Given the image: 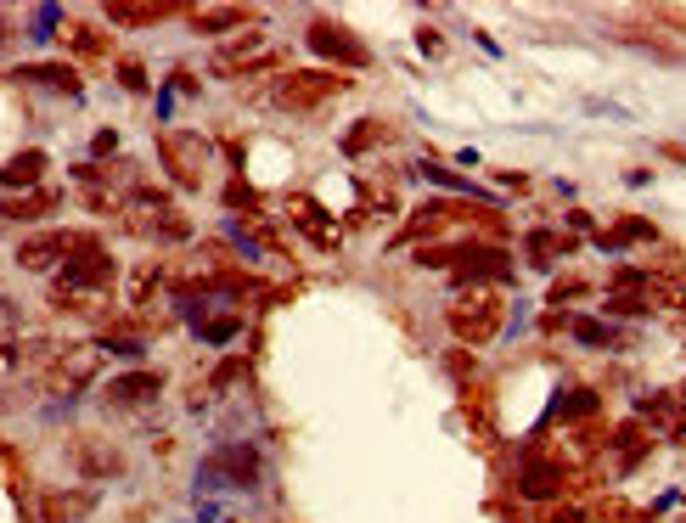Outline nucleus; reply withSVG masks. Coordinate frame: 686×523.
I'll return each instance as SVG.
<instances>
[{"label":"nucleus","mask_w":686,"mask_h":523,"mask_svg":"<svg viewBox=\"0 0 686 523\" xmlns=\"http://www.w3.org/2000/svg\"><path fill=\"white\" fill-rule=\"evenodd\" d=\"M506 293L501 288H456V299H451V310H445V326L456 332V343H467V349H484V343H495L501 332H506Z\"/></svg>","instance_id":"f257e3e1"},{"label":"nucleus","mask_w":686,"mask_h":523,"mask_svg":"<svg viewBox=\"0 0 686 523\" xmlns=\"http://www.w3.org/2000/svg\"><path fill=\"white\" fill-rule=\"evenodd\" d=\"M343 91H350V79H343V73L293 68V73H282V79L271 84V91H265V102H271V108H282V113H315V108L337 102Z\"/></svg>","instance_id":"f03ea898"},{"label":"nucleus","mask_w":686,"mask_h":523,"mask_svg":"<svg viewBox=\"0 0 686 523\" xmlns=\"http://www.w3.org/2000/svg\"><path fill=\"white\" fill-rule=\"evenodd\" d=\"M113 282H119V259L102 248V237L68 253V265L57 271V288H84V293H113Z\"/></svg>","instance_id":"7ed1b4c3"},{"label":"nucleus","mask_w":686,"mask_h":523,"mask_svg":"<svg viewBox=\"0 0 686 523\" xmlns=\"http://www.w3.org/2000/svg\"><path fill=\"white\" fill-rule=\"evenodd\" d=\"M158 158H163V169H169V181H175V187H186V192L203 187V169H209V141L203 135L169 130V135H158Z\"/></svg>","instance_id":"20e7f679"},{"label":"nucleus","mask_w":686,"mask_h":523,"mask_svg":"<svg viewBox=\"0 0 686 523\" xmlns=\"http://www.w3.org/2000/svg\"><path fill=\"white\" fill-rule=\"evenodd\" d=\"M451 271H456V288H501L512 276V259L495 248V242H456V259H451Z\"/></svg>","instance_id":"39448f33"},{"label":"nucleus","mask_w":686,"mask_h":523,"mask_svg":"<svg viewBox=\"0 0 686 523\" xmlns=\"http://www.w3.org/2000/svg\"><path fill=\"white\" fill-rule=\"evenodd\" d=\"M84 242H97V231H29L18 242V265L23 271H57V265H68V253H79Z\"/></svg>","instance_id":"423d86ee"},{"label":"nucleus","mask_w":686,"mask_h":523,"mask_svg":"<svg viewBox=\"0 0 686 523\" xmlns=\"http://www.w3.org/2000/svg\"><path fill=\"white\" fill-rule=\"evenodd\" d=\"M304 40H310V51H315V57H326V62H343V68H372L366 40H361L355 29H343L337 18H315V23L304 29Z\"/></svg>","instance_id":"0eeeda50"},{"label":"nucleus","mask_w":686,"mask_h":523,"mask_svg":"<svg viewBox=\"0 0 686 523\" xmlns=\"http://www.w3.org/2000/svg\"><path fill=\"white\" fill-rule=\"evenodd\" d=\"M203 467H209V473H203V490H209V484L253 490V484H260V473H265V456L253 451V445H225V451H214Z\"/></svg>","instance_id":"6e6552de"},{"label":"nucleus","mask_w":686,"mask_h":523,"mask_svg":"<svg viewBox=\"0 0 686 523\" xmlns=\"http://www.w3.org/2000/svg\"><path fill=\"white\" fill-rule=\"evenodd\" d=\"M68 462H73L84 479H119V473H124V451H119L113 440H102V433H73Z\"/></svg>","instance_id":"1a4fd4ad"},{"label":"nucleus","mask_w":686,"mask_h":523,"mask_svg":"<svg viewBox=\"0 0 686 523\" xmlns=\"http://www.w3.org/2000/svg\"><path fill=\"white\" fill-rule=\"evenodd\" d=\"M186 12H192L186 0H108L102 7V18L119 29H152L163 18H186Z\"/></svg>","instance_id":"9d476101"},{"label":"nucleus","mask_w":686,"mask_h":523,"mask_svg":"<svg viewBox=\"0 0 686 523\" xmlns=\"http://www.w3.org/2000/svg\"><path fill=\"white\" fill-rule=\"evenodd\" d=\"M518 495L524 501H563L568 495V467H557L552 456H529L518 473Z\"/></svg>","instance_id":"9b49d317"},{"label":"nucleus","mask_w":686,"mask_h":523,"mask_svg":"<svg viewBox=\"0 0 686 523\" xmlns=\"http://www.w3.org/2000/svg\"><path fill=\"white\" fill-rule=\"evenodd\" d=\"M158 394H163V378H158V372H124V378L108 383L102 400H108L113 411H135V405H152Z\"/></svg>","instance_id":"f8f14e48"},{"label":"nucleus","mask_w":686,"mask_h":523,"mask_svg":"<svg viewBox=\"0 0 686 523\" xmlns=\"http://www.w3.org/2000/svg\"><path fill=\"white\" fill-rule=\"evenodd\" d=\"M186 23L198 34H231V29H260V12L253 7H192Z\"/></svg>","instance_id":"ddd939ff"},{"label":"nucleus","mask_w":686,"mask_h":523,"mask_svg":"<svg viewBox=\"0 0 686 523\" xmlns=\"http://www.w3.org/2000/svg\"><path fill=\"white\" fill-rule=\"evenodd\" d=\"M596 242H603L608 253H619V248H658L664 242V231L653 225V220H642V214H619L603 237H596Z\"/></svg>","instance_id":"4468645a"},{"label":"nucleus","mask_w":686,"mask_h":523,"mask_svg":"<svg viewBox=\"0 0 686 523\" xmlns=\"http://www.w3.org/2000/svg\"><path fill=\"white\" fill-rule=\"evenodd\" d=\"M51 304H57L62 315H79V321H102V326H108L113 293H84V288H51Z\"/></svg>","instance_id":"2eb2a0df"},{"label":"nucleus","mask_w":686,"mask_h":523,"mask_svg":"<svg viewBox=\"0 0 686 523\" xmlns=\"http://www.w3.org/2000/svg\"><path fill=\"white\" fill-rule=\"evenodd\" d=\"M40 174H46V152L29 147V152H18V158L0 163V187H7V192H34Z\"/></svg>","instance_id":"dca6fc26"},{"label":"nucleus","mask_w":686,"mask_h":523,"mask_svg":"<svg viewBox=\"0 0 686 523\" xmlns=\"http://www.w3.org/2000/svg\"><path fill=\"white\" fill-rule=\"evenodd\" d=\"M62 198L51 192V187H34V192H18V198H0V220H46L51 209H57Z\"/></svg>","instance_id":"f3484780"},{"label":"nucleus","mask_w":686,"mask_h":523,"mask_svg":"<svg viewBox=\"0 0 686 523\" xmlns=\"http://www.w3.org/2000/svg\"><path fill=\"white\" fill-rule=\"evenodd\" d=\"M91 512V495L84 490H46L40 495V523H79Z\"/></svg>","instance_id":"a211bd4d"},{"label":"nucleus","mask_w":686,"mask_h":523,"mask_svg":"<svg viewBox=\"0 0 686 523\" xmlns=\"http://www.w3.org/2000/svg\"><path fill=\"white\" fill-rule=\"evenodd\" d=\"M579 242L574 237H552V231H529L524 237V265H535V271H552L563 253H574Z\"/></svg>","instance_id":"6ab92c4d"},{"label":"nucleus","mask_w":686,"mask_h":523,"mask_svg":"<svg viewBox=\"0 0 686 523\" xmlns=\"http://www.w3.org/2000/svg\"><path fill=\"white\" fill-rule=\"evenodd\" d=\"M62 40H68V51H73V57H91V62H102V57L113 51V46H108V34H102V29H91V23H68V29H62Z\"/></svg>","instance_id":"aec40b11"},{"label":"nucleus","mask_w":686,"mask_h":523,"mask_svg":"<svg viewBox=\"0 0 686 523\" xmlns=\"http://www.w3.org/2000/svg\"><path fill=\"white\" fill-rule=\"evenodd\" d=\"M23 79H40V84H51V91H62V97H79L84 91V79L73 68H57V62H29Z\"/></svg>","instance_id":"412c9836"},{"label":"nucleus","mask_w":686,"mask_h":523,"mask_svg":"<svg viewBox=\"0 0 686 523\" xmlns=\"http://www.w3.org/2000/svg\"><path fill=\"white\" fill-rule=\"evenodd\" d=\"M608 34L614 40H630V46H642V51H658V57H675V46L658 34V29H647V23H608Z\"/></svg>","instance_id":"4be33fe9"},{"label":"nucleus","mask_w":686,"mask_h":523,"mask_svg":"<svg viewBox=\"0 0 686 523\" xmlns=\"http://www.w3.org/2000/svg\"><path fill=\"white\" fill-rule=\"evenodd\" d=\"M158 276H163V265L158 259H147V265H135V276H130V304L141 310V304H152V293H158Z\"/></svg>","instance_id":"5701e85b"},{"label":"nucleus","mask_w":686,"mask_h":523,"mask_svg":"<svg viewBox=\"0 0 686 523\" xmlns=\"http://www.w3.org/2000/svg\"><path fill=\"white\" fill-rule=\"evenodd\" d=\"M563 416H568V422H596V416H603V400H596V389H574V394L563 400Z\"/></svg>","instance_id":"b1692460"},{"label":"nucleus","mask_w":686,"mask_h":523,"mask_svg":"<svg viewBox=\"0 0 686 523\" xmlns=\"http://www.w3.org/2000/svg\"><path fill=\"white\" fill-rule=\"evenodd\" d=\"M236 326H242V315H203V321H198V338H203V343H231Z\"/></svg>","instance_id":"393cba45"},{"label":"nucleus","mask_w":686,"mask_h":523,"mask_svg":"<svg viewBox=\"0 0 686 523\" xmlns=\"http://www.w3.org/2000/svg\"><path fill=\"white\" fill-rule=\"evenodd\" d=\"M383 135H389V130H383L377 119H361V124H355L350 135H343V152H355V158H361V152H366V147H377Z\"/></svg>","instance_id":"a878e982"},{"label":"nucleus","mask_w":686,"mask_h":523,"mask_svg":"<svg viewBox=\"0 0 686 523\" xmlns=\"http://www.w3.org/2000/svg\"><path fill=\"white\" fill-rule=\"evenodd\" d=\"M574 338H579V343H591V349H608V343H619V332H614L608 321H574Z\"/></svg>","instance_id":"bb28decb"},{"label":"nucleus","mask_w":686,"mask_h":523,"mask_svg":"<svg viewBox=\"0 0 686 523\" xmlns=\"http://www.w3.org/2000/svg\"><path fill=\"white\" fill-rule=\"evenodd\" d=\"M18 366H29V349H23V338H7L0 343V378H18Z\"/></svg>","instance_id":"cd10ccee"},{"label":"nucleus","mask_w":686,"mask_h":523,"mask_svg":"<svg viewBox=\"0 0 686 523\" xmlns=\"http://www.w3.org/2000/svg\"><path fill=\"white\" fill-rule=\"evenodd\" d=\"M585 288H591L585 276H557L552 282V304H574V299H585Z\"/></svg>","instance_id":"c85d7f7f"},{"label":"nucleus","mask_w":686,"mask_h":523,"mask_svg":"<svg viewBox=\"0 0 686 523\" xmlns=\"http://www.w3.org/2000/svg\"><path fill=\"white\" fill-rule=\"evenodd\" d=\"M608 304H614V315H647L653 310L647 293H608Z\"/></svg>","instance_id":"c756f323"},{"label":"nucleus","mask_w":686,"mask_h":523,"mask_svg":"<svg viewBox=\"0 0 686 523\" xmlns=\"http://www.w3.org/2000/svg\"><path fill=\"white\" fill-rule=\"evenodd\" d=\"M647 271H614V282H608V293H647Z\"/></svg>","instance_id":"7c9ffc66"},{"label":"nucleus","mask_w":686,"mask_h":523,"mask_svg":"<svg viewBox=\"0 0 686 523\" xmlns=\"http://www.w3.org/2000/svg\"><path fill=\"white\" fill-rule=\"evenodd\" d=\"M119 84L124 91H147V68L135 57H119Z\"/></svg>","instance_id":"2f4dec72"},{"label":"nucleus","mask_w":686,"mask_h":523,"mask_svg":"<svg viewBox=\"0 0 686 523\" xmlns=\"http://www.w3.org/2000/svg\"><path fill=\"white\" fill-rule=\"evenodd\" d=\"M546 523H591V512H585L579 501H557V506L546 512Z\"/></svg>","instance_id":"473e14b6"},{"label":"nucleus","mask_w":686,"mask_h":523,"mask_svg":"<svg viewBox=\"0 0 686 523\" xmlns=\"http://www.w3.org/2000/svg\"><path fill=\"white\" fill-rule=\"evenodd\" d=\"M113 147H119V130H102V135H97V141H91V152H97V158H102V163H108V158H113Z\"/></svg>","instance_id":"72a5a7b5"},{"label":"nucleus","mask_w":686,"mask_h":523,"mask_svg":"<svg viewBox=\"0 0 686 523\" xmlns=\"http://www.w3.org/2000/svg\"><path fill=\"white\" fill-rule=\"evenodd\" d=\"M12 40V12H0V46Z\"/></svg>","instance_id":"f704fd0d"}]
</instances>
